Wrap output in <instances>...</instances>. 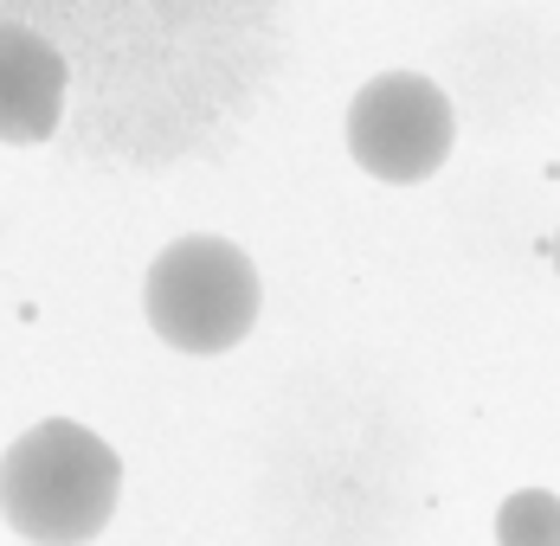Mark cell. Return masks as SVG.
Listing matches in <instances>:
<instances>
[{
	"mask_svg": "<svg viewBox=\"0 0 560 546\" xmlns=\"http://www.w3.org/2000/svg\"><path fill=\"white\" fill-rule=\"evenodd\" d=\"M122 463L97 431L46 418L0 456V514L33 546H84L116 514Z\"/></svg>",
	"mask_w": 560,
	"mask_h": 546,
	"instance_id": "1",
	"label": "cell"
},
{
	"mask_svg": "<svg viewBox=\"0 0 560 546\" xmlns=\"http://www.w3.org/2000/svg\"><path fill=\"white\" fill-rule=\"evenodd\" d=\"M149 322L180 354H225L258 322V271L225 238H174L142 283Z\"/></svg>",
	"mask_w": 560,
	"mask_h": 546,
	"instance_id": "2",
	"label": "cell"
},
{
	"mask_svg": "<svg viewBox=\"0 0 560 546\" xmlns=\"http://www.w3.org/2000/svg\"><path fill=\"white\" fill-rule=\"evenodd\" d=\"M451 104L445 91L419 71H387L374 84L354 91L348 104V155L368 167L374 180L412 187L425 174H439L451 155Z\"/></svg>",
	"mask_w": 560,
	"mask_h": 546,
	"instance_id": "3",
	"label": "cell"
},
{
	"mask_svg": "<svg viewBox=\"0 0 560 546\" xmlns=\"http://www.w3.org/2000/svg\"><path fill=\"white\" fill-rule=\"evenodd\" d=\"M65 109V58L46 33L0 26V142H46Z\"/></svg>",
	"mask_w": 560,
	"mask_h": 546,
	"instance_id": "4",
	"label": "cell"
},
{
	"mask_svg": "<svg viewBox=\"0 0 560 546\" xmlns=\"http://www.w3.org/2000/svg\"><path fill=\"white\" fill-rule=\"evenodd\" d=\"M497 546H560V495L522 489L497 514Z\"/></svg>",
	"mask_w": 560,
	"mask_h": 546,
	"instance_id": "5",
	"label": "cell"
},
{
	"mask_svg": "<svg viewBox=\"0 0 560 546\" xmlns=\"http://www.w3.org/2000/svg\"><path fill=\"white\" fill-rule=\"evenodd\" d=\"M555 271H560V232H555Z\"/></svg>",
	"mask_w": 560,
	"mask_h": 546,
	"instance_id": "6",
	"label": "cell"
}]
</instances>
